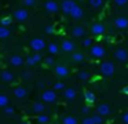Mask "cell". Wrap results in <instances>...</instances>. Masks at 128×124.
Segmentation results:
<instances>
[{
  "label": "cell",
  "mask_w": 128,
  "mask_h": 124,
  "mask_svg": "<svg viewBox=\"0 0 128 124\" xmlns=\"http://www.w3.org/2000/svg\"><path fill=\"white\" fill-rule=\"evenodd\" d=\"M99 70H100V73H102L103 76L109 77V76H113V74H114L116 68H114V63H113V62H110V61H106V62H102V63H100Z\"/></svg>",
  "instance_id": "6da1fadb"
},
{
  "label": "cell",
  "mask_w": 128,
  "mask_h": 124,
  "mask_svg": "<svg viewBox=\"0 0 128 124\" xmlns=\"http://www.w3.org/2000/svg\"><path fill=\"white\" fill-rule=\"evenodd\" d=\"M42 99L47 103H54L56 101V94L55 90H44L42 94Z\"/></svg>",
  "instance_id": "7a4b0ae2"
},
{
  "label": "cell",
  "mask_w": 128,
  "mask_h": 124,
  "mask_svg": "<svg viewBox=\"0 0 128 124\" xmlns=\"http://www.w3.org/2000/svg\"><path fill=\"white\" fill-rule=\"evenodd\" d=\"M90 52H91V55L94 58H103L106 55L105 48H103L102 46H99V44H94V46L91 47V50H90Z\"/></svg>",
  "instance_id": "3957f363"
},
{
  "label": "cell",
  "mask_w": 128,
  "mask_h": 124,
  "mask_svg": "<svg viewBox=\"0 0 128 124\" xmlns=\"http://www.w3.org/2000/svg\"><path fill=\"white\" fill-rule=\"evenodd\" d=\"M30 47H32V50H34L36 52H39V51H42V50L46 48V43H44L43 39L36 37V39H32L30 40Z\"/></svg>",
  "instance_id": "277c9868"
},
{
  "label": "cell",
  "mask_w": 128,
  "mask_h": 124,
  "mask_svg": "<svg viewBox=\"0 0 128 124\" xmlns=\"http://www.w3.org/2000/svg\"><path fill=\"white\" fill-rule=\"evenodd\" d=\"M12 17H14L17 21L22 22V21H26V19L29 18V13L25 10V8H18V10L14 11V15H12Z\"/></svg>",
  "instance_id": "5b68a950"
},
{
  "label": "cell",
  "mask_w": 128,
  "mask_h": 124,
  "mask_svg": "<svg viewBox=\"0 0 128 124\" xmlns=\"http://www.w3.org/2000/svg\"><path fill=\"white\" fill-rule=\"evenodd\" d=\"M74 6H76L74 0H64V2H62V13L70 14L72 10L74 8Z\"/></svg>",
  "instance_id": "8992f818"
},
{
  "label": "cell",
  "mask_w": 128,
  "mask_h": 124,
  "mask_svg": "<svg viewBox=\"0 0 128 124\" xmlns=\"http://www.w3.org/2000/svg\"><path fill=\"white\" fill-rule=\"evenodd\" d=\"M114 58H116L117 61H120V62H125V61L128 59V51L124 48H118L114 51Z\"/></svg>",
  "instance_id": "52a82bcc"
},
{
  "label": "cell",
  "mask_w": 128,
  "mask_h": 124,
  "mask_svg": "<svg viewBox=\"0 0 128 124\" xmlns=\"http://www.w3.org/2000/svg\"><path fill=\"white\" fill-rule=\"evenodd\" d=\"M114 26L117 29H127L128 28V18H125V17H117L114 19Z\"/></svg>",
  "instance_id": "ba28073f"
},
{
  "label": "cell",
  "mask_w": 128,
  "mask_h": 124,
  "mask_svg": "<svg viewBox=\"0 0 128 124\" xmlns=\"http://www.w3.org/2000/svg\"><path fill=\"white\" fill-rule=\"evenodd\" d=\"M91 32L94 36H100L105 33V25L103 24H99V22H95L94 25L91 26Z\"/></svg>",
  "instance_id": "9c48e42d"
},
{
  "label": "cell",
  "mask_w": 128,
  "mask_h": 124,
  "mask_svg": "<svg viewBox=\"0 0 128 124\" xmlns=\"http://www.w3.org/2000/svg\"><path fill=\"white\" fill-rule=\"evenodd\" d=\"M44 7H46V10H47L48 13H51V14L58 13V8H59L55 0H47V2H46V4H44Z\"/></svg>",
  "instance_id": "30bf717a"
},
{
  "label": "cell",
  "mask_w": 128,
  "mask_h": 124,
  "mask_svg": "<svg viewBox=\"0 0 128 124\" xmlns=\"http://www.w3.org/2000/svg\"><path fill=\"white\" fill-rule=\"evenodd\" d=\"M55 74L58 77H66L69 74V69L65 65H56L55 66Z\"/></svg>",
  "instance_id": "8fae6325"
},
{
  "label": "cell",
  "mask_w": 128,
  "mask_h": 124,
  "mask_svg": "<svg viewBox=\"0 0 128 124\" xmlns=\"http://www.w3.org/2000/svg\"><path fill=\"white\" fill-rule=\"evenodd\" d=\"M76 95H77V92H76V90L73 87H68L65 88L64 91V96L65 99H68V101H73V99L76 98Z\"/></svg>",
  "instance_id": "7c38bea8"
},
{
  "label": "cell",
  "mask_w": 128,
  "mask_h": 124,
  "mask_svg": "<svg viewBox=\"0 0 128 124\" xmlns=\"http://www.w3.org/2000/svg\"><path fill=\"white\" fill-rule=\"evenodd\" d=\"M76 50V44L72 40H65L62 43V51L65 52H73Z\"/></svg>",
  "instance_id": "4fadbf2b"
},
{
  "label": "cell",
  "mask_w": 128,
  "mask_h": 124,
  "mask_svg": "<svg viewBox=\"0 0 128 124\" xmlns=\"http://www.w3.org/2000/svg\"><path fill=\"white\" fill-rule=\"evenodd\" d=\"M83 14H84L83 8H81L80 6L76 4L74 8L72 10V13H70V17H72L73 19H80V18H83Z\"/></svg>",
  "instance_id": "5bb4252c"
},
{
  "label": "cell",
  "mask_w": 128,
  "mask_h": 124,
  "mask_svg": "<svg viewBox=\"0 0 128 124\" xmlns=\"http://www.w3.org/2000/svg\"><path fill=\"white\" fill-rule=\"evenodd\" d=\"M26 95H28V91H26L25 87H17L14 90V96L18 99H24Z\"/></svg>",
  "instance_id": "9a60e30c"
},
{
  "label": "cell",
  "mask_w": 128,
  "mask_h": 124,
  "mask_svg": "<svg viewBox=\"0 0 128 124\" xmlns=\"http://www.w3.org/2000/svg\"><path fill=\"white\" fill-rule=\"evenodd\" d=\"M10 63H11L12 66H21L24 63V59H22V57H21V55L14 54V55H11V57H10Z\"/></svg>",
  "instance_id": "2e32d148"
},
{
  "label": "cell",
  "mask_w": 128,
  "mask_h": 124,
  "mask_svg": "<svg viewBox=\"0 0 128 124\" xmlns=\"http://www.w3.org/2000/svg\"><path fill=\"white\" fill-rule=\"evenodd\" d=\"M96 113H99L100 116H109L110 114V107H109V105L102 103L96 107Z\"/></svg>",
  "instance_id": "e0dca14e"
},
{
  "label": "cell",
  "mask_w": 128,
  "mask_h": 124,
  "mask_svg": "<svg viewBox=\"0 0 128 124\" xmlns=\"http://www.w3.org/2000/svg\"><path fill=\"white\" fill-rule=\"evenodd\" d=\"M40 59H42V55L33 54V55H29V57H28V59H26V63H28L29 66H33V65H36L37 62H40Z\"/></svg>",
  "instance_id": "ac0fdd59"
},
{
  "label": "cell",
  "mask_w": 128,
  "mask_h": 124,
  "mask_svg": "<svg viewBox=\"0 0 128 124\" xmlns=\"http://www.w3.org/2000/svg\"><path fill=\"white\" fill-rule=\"evenodd\" d=\"M0 77H2V80H3L4 83H11L12 80H14L12 73H11V72H7V70L2 72V73H0Z\"/></svg>",
  "instance_id": "d6986e66"
},
{
  "label": "cell",
  "mask_w": 128,
  "mask_h": 124,
  "mask_svg": "<svg viewBox=\"0 0 128 124\" xmlns=\"http://www.w3.org/2000/svg\"><path fill=\"white\" fill-rule=\"evenodd\" d=\"M72 35L74 36V37H83V36L86 35V29H84L83 26H74L72 29Z\"/></svg>",
  "instance_id": "ffe728a7"
},
{
  "label": "cell",
  "mask_w": 128,
  "mask_h": 124,
  "mask_svg": "<svg viewBox=\"0 0 128 124\" xmlns=\"http://www.w3.org/2000/svg\"><path fill=\"white\" fill-rule=\"evenodd\" d=\"M84 99H86V102L88 105H91L96 101V96H95V94L91 92V91H86V92H84Z\"/></svg>",
  "instance_id": "44dd1931"
},
{
  "label": "cell",
  "mask_w": 128,
  "mask_h": 124,
  "mask_svg": "<svg viewBox=\"0 0 128 124\" xmlns=\"http://www.w3.org/2000/svg\"><path fill=\"white\" fill-rule=\"evenodd\" d=\"M33 112L34 113H37V114H40V113H43L46 110V106H44V103L43 102H34L33 103Z\"/></svg>",
  "instance_id": "7402d4cb"
},
{
  "label": "cell",
  "mask_w": 128,
  "mask_h": 124,
  "mask_svg": "<svg viewBox=\"0 0 128 124\" xmlns=\"http://www.w3.org/2000/svg\"><path fill=\"white\" fill-rule=\"evenodd\" d=\"M72 61H73V62H83V61H84V54H83V52H78V51L73 52Z\"/></svg>",
  "instance_id": "603a6c76"
},
{
  "label": "cell",
  "mask_w": 128,
  "mask_h": 124,
  "mask_svg": "<svg viewBox=\"0 0 128 124\" xmlns=\"http://www.w3.org/2000/svg\"><path fill=\"white\" fill-rule=\"evenodd\" d=\"M10 33H11V32L8 30V28H7V26H2V25H0V39L8 37Z\"/></svg>",
  "instance_id": "cb8c5ba5"
},
{
  "label": "cell",
  "mask_w": 128,
  "mask_h": 124,
  "mask_svg": "<svg viewBox=\"0 0 128 124\" xmlns=\"http://www.w3.org/2000/svg\"><path fill=\"white\" fill-rule=\"evenodd\" d=\"M62 124H77V120L73 116H65L62 118Z\"/></svg>",
  "instance_id": "d4e9b609"
},
{
  "label": "cell",
  "mask_w": 128,
  "mask_h": 124,
  "mask_svg": "<svg viewBox=\"0 0 128 124\" xmlns=\"http://www.w3.org/2000/svg\"><path fill=\"white\" fill-rule=\"evenodd\" d=\"M10 99L7 95H4V94H0V107H6L7 105H8Z\"/></svg>",
  "instance_id": "484cf974"
},
{
  "label": "cell",
  "mask_w": 128,
  "mask_h": 124,
  "mask_svg": "<svg viewBox=\"0 0 128 124\" xmlns=\"http://www.w3.org/2000/svg\"><path fill=\"white\" fill-rule=\"evenodd\" d=\"M48 51H50V54H51V55L56 54V52L59 51L58 44H56V43H50V44H48Z\"/></svg>",
  "instance_id": "4316f807"
},
{
  "label": "cell",
  "mask_w": 128,
  "mask_h": 124,
  "mask_svg": "<svg viewBox=\"0 0 128 124\" xmlns=\"http://www.w3.org/2000/svg\"><path fill=\"white\" fill-rule=\"evenodd\" d=\"M48 116L47 114H43V113H40L39 116H37V121H39V124H47L48 123Z\"/></svg>",
  "instance_id": "83f0119b"
},
{
  "label": "cell",
  "mask_w": 128,
  "mask_h": 124,
  "mask_svg": "<svg viewBox=\"0 0 128 124\" xmlns=\"http://www.w3.org/2000/svg\"><path fill=\"white\" fill-rule=\"evenodd\" d=\"M78 79L80 80H83V81H87V80L90 79V73L87 70H81V72H78Z\"/></svg>",
  "instance_id": "f1b7e54d"
},
{
  "label": "cell",
  "mask_w": 128,
  "mask_h": 124,
  "mask_svg": "<svg viewBox=\"0 0 128 124\" xmlns=\"http://www.w3.org/2000/svg\"><path fill=\"white\" fill-rule=\"evenodd\" d=\"M88 2L91 4V7H94V8H99L103 4V0H88Z\"/></svg>",
  "instance_id": "f546056e"
},
{
  "label": "cell",
  "mask_w": 128,
  "mask_h": 124,
  "mask_svg": "<svg viewBox=\"0 0 128 124\" xmlns=\"http://www.w3.org/2000/svg\"><path fill=\"white\" fill-rule=\"evenodd\" d=\"M91 117H92V120H94L95 124H102V117L103 116H100L99 113H95V114L91 116Z\"/></svg>",
  "instance_id": "4dcf8cb0"
},
{
  "label": "cell",
  "mask_w": 128,
  "mask_h": 124,
  "mask_svg": "<svg viewBox=\"0 0 128 124\" xmlns=\"http://www.w3.org/2000/svg\"><path fill=\"white\" fill-rule=\"evenodd\" d=\"M0 24H2V26H8V25H11V18L10 17H4V18L0 19Z\"/></svg>",
  "instance_id": "1f68e13d"
},
{
  "label": "cell",
  "mask_w": 128,
  "mask_h": 124,
  "mask_svg": "<svg viewBox=\"0 0 128 124\" xmlns=\"http://www.w3.org/2000/svg\"><path fill=\"white\" fill-rule=\"evenodd\" d=\"M4 114H7V116L14 114V107H11V106H6V107H4Z\"/></svg>",
  "instance_id": "d6a6232c"
},
{
  "label": "cell",
  "mask_w": 128,
  "mask_h": 124,
  "mask_svg": "<svg viewBox=\"0 0 128 124\" xmlns=\"http://www.w3.org/2000/svg\"><path fill=\"white\" fill-rule=\"evenodd\" d=\"M62 88H65V85H64V83H62V81H58V83H55V84H54V90H55V91L62 90Z\"/></svg>",
  "instance_id": "836d02e7"
},
{
  "label": "cell",
  "mask_w": 128,
  "mask_h": 124,
  "mask_svg": "<svg viewBox=\"0 0 128 124\" xmlns=\"http://www.w3.org/2000/svg\"><path fill=\"white\" fill-rule=\"evenodd\" d=\"M81 124H95L94 120H92V117H84L83 121H81Z\"/></svg>",
  "instance_id": "e575fe53"
},
{
  "label": "cell",
  "mask_w": 128,
  "mask_h": 124,
  "mask_svg": "<svg viewBox=\"0 0 128 124\" xmlns=\"http://www.w3.org/2000/svg\"><path fill=\"white\" fill-rule=\"evenodd\" d=\"M128 3V0H114V4L118 6V7H121V6H125Z\"/></svg>",
  "instance_id": "d590c367"
},
{
  "label": "cell",
  "mask_w": 128,
  "mask_h": 124,
  "mask_svg": "<svg viewBox=\"0 0 128 124\" xmlns=\"http://www.w3.org/2000/svg\"><path fill=\"white\" fill-rule=\"evenodd\" d=\"M91 44H92V39H90V37L84 39V41H83V46L84 47H90Z\"/></svg>",
  "instance_id": "8d00e7d4"
},
{
  "label": "cell",
  "mask_w": 128,
  "mask_h": 124,
  "mask_svg": "<svg viewBox=\"0 0 128 124\" xmlns=\"http://www.w3.org/2000/svg\"><path fill=\"white\" fill-rule=\"evenodd\" d=\"M24 4L28 6V7H32V6L36 4V0H24Z\"/></svg>",
  "instance_id": "74e56055"
},
{
  "label": "cell",
  "mask_w": 128,
  "mask_h": 124,
  "mask_svg": "<svg viewBox=\"0 0 128 124\" xmlns=\"http://www.w3.org/2000/svg\"><path fill=\"white\" fill-rule=\"evenodd\" d=\"M22 76H24V79H25V80H30V79H32V73H30V72H28V70L24 72Z\"/></svg>",
  "instance_id": "f35d334b"
},
{
  "label": "cell",
  "mask_w": 128,
  "mask_h": 124,
  "mask_svg": "<svg viewBox=\"0 0 128 124\" xmlns=\"http://www.w3.org/2000/svg\"><path fill=\"white\" fill-rule=\"evenodd\" d=\"M46 63H47V65H54V59H52V57L46 58Z\"/></svg>",
  "instance_id": "ab89813d"
},
{
  "label": "cell",
  "mask_w": 128,
  "mask_h": 124,
  "mask_svg": "<svg viewBox=\"0 0 128 124\" xmlns=\"http://www.w3.org/2000/svg\"><path fill=\"white\" fill-rule=\"evenodd\" d=\"M46 32L50 33V35H51V33L55 32V29H54V26H47V28H46Z\"/></svg>",
  "instance_id": "60d3db41"
},
{
  "label": "cell",
  "mask_w": 128,
  "mask_h": 124,
  "mask_svg": "<svg viewBox=\"0 0 128 124\" xmlns=\"http://www.w3.org/2000/svg\"><path fill=\"white\" fill-rule=\"evenodd\" d=\"M122 123H124V124H128V112L122 114Z\"/></svg>",
  "instance_id": "b9f144b4"
},
{
  "label": "cell",
  "mask_w": 128,
  "mask_h": 124,
  "mask_svg": "<svg viewBox=\"0 0 128 124\" xmlns=\"http://www.w3.org/2000/svg\"><path fill=\"white\" fill-rule=\"evenodd\" d=\"M121 92H122V94H125V95H128V85H125V87L122 88Z\"/></svg>",
  "instance_id": "7bdbcfd3"
},
{
  "label": "cell",
  "mask_w": 128,
  "mask_h": 124,
  "mask_svg": "<svg viewBox=\"0 0 128 124\" xmlns=\"http://www.w3.org/2000/svg\"><path fill=\"white\" fill-rule=\"evenodd\" d=\"M90 112V106H83V113H88Z\"/></svg>",
  "instance_id": "ee69618b"
},
{
  "label": "cell",
  "mask_w": 128,
  "mask_h": 124,
  "mask_svg": "<svg viewBox=\"0 0 128 124\" xmlns=\"http://www.w3.org/2000/svg\"><path fill=\"white\" fill-rule=\"evenodd\" d=\"M39 87H42V88H43V87H44V83H43V81H40V83H39Z\"/></svg>",
  "instance_id": "f6af8a7d"
},
{
  "label": "cell",
  "mask_w": 128,
  "mask_h": 124,
  "mask_svg": "<svg viewBox=\"0 0 128 124\" xmlns=\"http://www.w3.org/2000/svg\"><path fill=\"white\" fill-rule=\"evenodd\" d=\"M21 124H30V123H28V121H24V123H21Z\"/></svg>",
  "instance_id": "bcb514c9"
}]
</instances>
